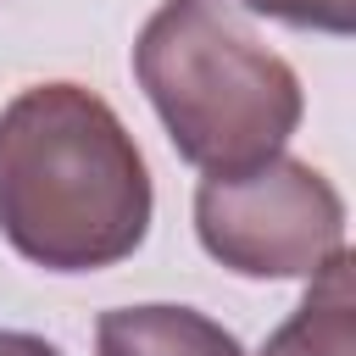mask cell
Instances as JSON below:
<instances>
[{
    "label": "cell",
    "mask_w": 356,
    "mask_h": 356,
    "mask_svg": "<svg viewBox=\"0 0 356 356\" xmlns=\"http://www.w3.org/2000/svg\"><path fill=\"white\" fill-rule=\"evenodd\" d=\"M0 356H61L50 339L39 334H22V328H0Z\"/></svg>",
    "instance_id": "7"
},
{
    "label": "cell",
    "mask_w": 356,
    "mask_h": 356,
    "mask_svg": "<svg viewBox=\"0 0 356 356\" xmlns=\"http://www.w3.org/2000/svg\"><path fill=\"white\" fill-rule=\"evenodd\" d=\"M100 356H245L239 339L195 306H117L95 323Z\"/></svg>",
    "instance_id": "4"
},
{
    "label": "cell",
    "mask_w": 356,
    "mask_h": 356,
    "mask_svg": "<svg viewBox=\"0 0 356 356\" xmlns=\"http://www.w3.org/2000/svg\"><path fill=\"white\" fill-rule=\"evenodd\" d=\"M195 234L239 278H312L345 250V200L312 161L278 150L234 172H206L195 189Z\"/></svg>",
    "instance_id": "3"
},
{
    "label": "cell",
    "mask_w": 356,
    "mask_h": 356,
    "mask_svg": "<svg viewBox=\"0 0 356 356\" xmlns=\"http://www.w3.org/2000/svg\"><path fill=\"white\" fill-rule=\"evenodd\" d=\"M261 356H356V289H350V250H334L317 273L306 300L289 323L261 345Z\"/></svg>",
    "instance_id": "5"
},
{
    "label": "cell",
    "mask_w": 356,
    "mask_h": 356,
    "mask_svg": "<svg viewBox=\"0 0 356 356\" xmlns=\"http://www.w3.org/2000/svg\"><path fill=\"white\" fill-rule=\"evenodd\" d=\"M0 234L44 273H95L150 234V172L83 83H33L0 111Z\"/></svg>",
    "instance_id": "1"
},
{
    "label": "cell",
    "mask_w": 356,
    "mask_h": 356,
    "mask_svg": "<svg viewBox=\"0 0 356 356\" xmlns=\"http://www.w3.org/2000/svg\"><path fill=\"white\" fill-rule=\"evenodd\" d=\"M172 150L200 172H234L284 150L300 128V78L228 0H161L134 44Z\"/></svg>",
    "instance_id": "2"
},
{
    "label": "cell",
    "mask_w": 356,
    "mask_h": 356,
    "mask_svg": "<svg viewBox=\"0 0 356 356\" xmlns=\"http://www.w3.org/2000/svg\"><path fill=\"white\" fill-rule=\"evenodd\" d=\"M256 17L289 22V28H317V33H350L356 28V0H245Z\"/></svg>",
    "instance_id": "6"
}]
</instances>
